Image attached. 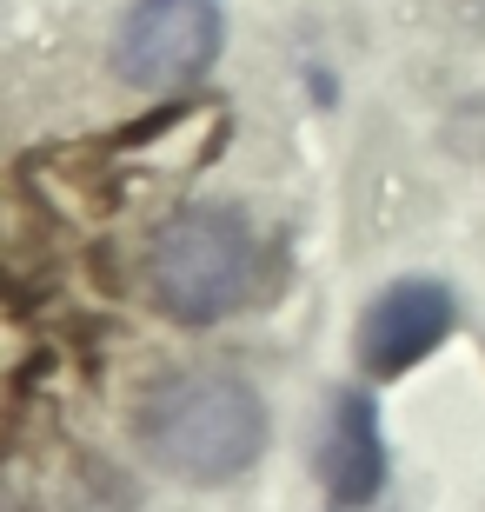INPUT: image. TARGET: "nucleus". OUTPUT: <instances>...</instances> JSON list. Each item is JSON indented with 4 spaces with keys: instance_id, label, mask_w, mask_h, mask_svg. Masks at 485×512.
<instances>
[{
    "instance_id": "nucleus-3",
    "label": "nucleus",
    "mask_w": 485,
    "mask_h": 512,
    "mask_svg": "<svg viewBox=\"0 0 485 512\" xmlns=\"http://www.w3.org/2000/svg\"><path fill=\"white\" fill-rule=\"evenodd\" d=\"M220 40V0H133L113 27V67L147 94H173L213 67Z\"/></svg>"
},
{
    "instance_id": "nucleus-5",
    "label": "nucleus",
    "mask_w": 485,
    "mask_h": 512,
    "mask_svg": "<svg viewBox=\"0 0 485 512\" xmlns=\"http://www.w3.org/2000/svg\"><path fill=\"white\" fill-rule=\"evenodd\" d=\"M319 473L333 506H366L386 479V446H379V413L366 393H339L333 406V433L319 446Z\"/></svg>"
},
{
    "instance_id": "nucleus-4",
    "label": "nucleus",
    "mask_w": 485,
    "mask_h": 512,
    "mask_svg": "<svg viewBox=\"0 0 485 512\" xmlns=\"http://www.w3.org/2000/svg\"><path fill=\"white\" fill-rule=\"evenodd\" d=\"M446 333H452V293L446 286L439 280H399L359 320V366L373 380H392V373L426 360Z\"/></svg>"
},
{
    "instance_id": "nucleus-2",
    "label": "nucleus",
    "mask_w": 485,
    "mask_h": 512,
    "mask_svg": "<svg viewBox=\"0 0 485 512\" xmlns=\"http://www.w3.org/2000/svg\"><path fill=\"white\" fill-rule=\"evenodd\" d=\"M253 227L233 207L173 213L147 253V293L180 326H213L246 300L253 286Z\"/></svg>"
},
{
    "instance_id": "nucleus-1",
    "label": "nucleus",
    "mask_w": 485,
    "mask_h": 512,
    "mask_svg": "<svg viewBox=\"0 0 485 512\" xmlns=\"http://www.w3.org/2000/svg\"><path fill=\"white\" fill-rule=\"evenodd\" d=\"M140 446L160 473L213 486V479H240L266 446V406L240 373H173L153 386L140 406Z\"/></svg>"
}]
</instances>
